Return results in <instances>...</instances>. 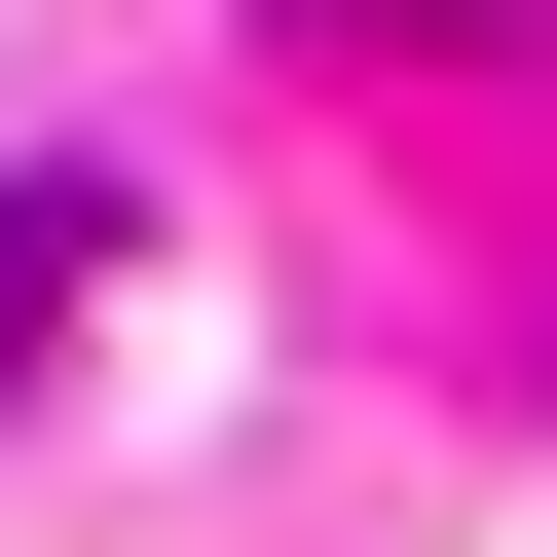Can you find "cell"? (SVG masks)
<instances>
[{"mask_svg":"<svg viewBox=\"0 0 557 557\" xmlns=\"http://www.w3.org/2000/svg\"><path fill=\"white\" fill-rule=\"evenodd\" d=\"M112 223H149V186H75V149H38V186H0V409H38V372H75V298H112Z\"/></svg>","mask_w":557,"mask_h":557,"instance_id":"cell-1","label":"cell"},{"mask_svg":"<svg viewBox=\"0 0 557 557\" xmlns=\"http://www.w3.org/2000/svg\"><path fill=\"white\" fill-rule=\"evenodd\" d=\"M298 38H483V0H298Z\"/></svg>","mask_w":557,"mask_h":557,"instance_id":"cell-2","label":"cell"}]
</instances>
